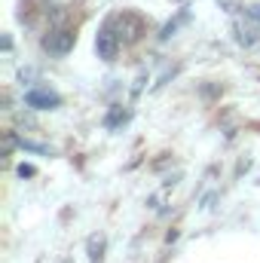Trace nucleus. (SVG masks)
Segmentation results:
<instances>
[{
	"instance_id": "nucleus-8",
	"label": "nucleus",
	"mask_w": 260,
	"mask_h": 263,
	"mask_svg": "<svg viewBox=\"0 0 260 263\" xmlns=\"http://www.w3.org/2000/svg\"><path fill=\"white\" fill-rule=\"evenodd\" d=\"M248 12H251V15H254V18H257V22H260V6H251Z\"/></svg>"
},
{
	"instance_id": "nucleus-1",
	"label": "nucleus",
	"mask_w": 260,
	"mask_h": 263,
	"mask_svg": "<svg viewBox=\"0 0 260 263\" xmlns=\"http://www.w3.org/2000/svg\"><path fill=\"white\" fill-rule=\"evenodd\" d=\"M107 25H114V28H120V40H138L141 37V31H144V22L138 18V15H132V12H123V15H114Z\"/></svg>"
},
{
	"instance_id": "nucleus-4",
	"label": "nucleus",
	"mask_w": 260,
	"mask_h": 263,
	"mask_svg": "<svg viewBox=\"0 0 260 263\" xmlns=\"http://www.w3.org/2000/svg\"><path fill=\"white\" fill-rule=\"evenodd\" d=\"M25 104H28V107H40V110H46V107H59V104H62V98H59L55 92L34 89V92H28V95H25Z\"/></svg>"
},
{
	"instance_id": "nucleus-5",
	"label": "nucleus",
	"mask_w": 260,
	"mask_h": 263,
	"mask_svg": "<svg viewBox=\"0 0 260 263\" xmlns=\"http://www.w3.org/2000/svg\"><path fill=\"white\" fill-rule=\"evenodd\" d=\"M89 251H92V254H89V257H92V260L98 263V260H101V251H104V242H101V239H95V236H92V239H89Z\"/></svg>"
},
{
	"instance_id": "nucleus-6",
	"label": "nucleus",
	"mask_w": 260,
	"mask_h": 263,
	"mask_svg": "<svg viewBox=\"0 0 260 263\" xmlns=\"http://www.w3.org/2000/svg\"><path fill=\"white\" fill-rule=\"evenodd\" d=\"M126 120H129V114H126V110H114V114L107 117V123H104V126H107V129H114L117 123H126Z\"/></svg>"
},
{
	"instance_id": "nucleus-7",
	"label": "nucleus",
	"mask_w": 260,
	"mask_h": 263,
	"mask_svg": "<svg viewBox=\"0 0 260 263\" xmlns=\"http://www.w3.org/2000/svg\"><path fill=\"white\" fill-rule=\"evenodd\" d=\"M18 175H22V178H34V168H31V165H18Z\"/></svg>"
},
{
	"instance_id": "nucleus-3",
	"label": "nucleus",
	"mask_w": 260,
	"mask_h": 263,
	"mask_svg": "<svg viewBox=\"0 0 260 263\" xmlns=\"http://www.w3.org/2000/svg\"><path fill=\"white\" fill-rule=\"evenodd\" d=\"M117 46H120V37L114 34V28H110V25H104V28L98 31V40H95L98 55H101L104 62H114V59H117Z\"/></svg>"
},
{
	"instance_id": "nucleus-2",
	"label": "nucleus",
	"mask_w": 260,
	"mask_h": 263,
	"mask_svg": "<svg viewBox=\"0 0 260 263\" xmlns=\"http://www.w3.org/2000/svg\"><path fill=\"white\" fill-rule=\"evenodd\" d=\"M43 49L52 55H67L73 49V31H65V28L52 31L49 37H43Z\"/></svg>"
}]
</instances>
